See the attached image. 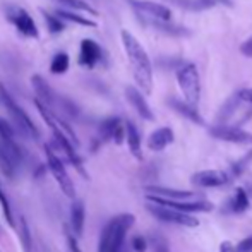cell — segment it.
Segmentation results:
<instances>
[{
    "mask_svg": "<svg viewBox=\"0 0 252 252\" xmlns=\"http://www.w3.org/2000/svg\"><path fill=\"white\" fill-rule=\"evenodd\" d=\"M120 38H122L124 50H126L127 60H129L134 81L141 88V91L150 94L153 91V63L150 57L143 48V45L137 41V38L127 30H122Z\"/></svg>",
    "mask_w": 252,
    "mask_h": 252,
    "instance_id": "6da1fadb",
    "label": "cell"
},
{
    "mask_svg": "<svg viewBox=\"0 0 252 252\" xmlns=\"http://www.w3.org/2000/svg\"><path fill=\"white\" fill-rule=\"evenodd\" d=\"M136 218L130 213H124L115 218H112L101 230L98 252H122L124 240L129 232V228L134 225Z\"/></svg>",
    "mask_w": 252,
    "mask_h": 252,
    "instance_id": "7a4b0ae2",
    "label": "cell"
},
{
    "mask_svg": "<svg viewBox=\"0 0 252 252\" xmlns=\"http://www.w3.org/2000/svg\"><path fill=\"white\" fill-rule=\"evenodd\" d=\"M177 83L184 94V100L189 105L197 106L201 100V76L197 65L192 62H187L184 65H180L175 72Z\"/></svg>",
    "mask_w": 252,
    "mask_h": 252,
    "instance_id": "3957f363",
    "label": "cell"
},
{
    "mask_svg": "<svg viewBox=\"0 0 252 252\" xmlns=\"http://www.w3.org/2000/svg\"><path fill=\"white\" fill-rule=\"evenodd\" d=\"M0 101H2L3 106H5L7 113H9L10 119H12L14 126H16L24 136L31 137V139H38V137H40V132H38L34 122L30 119V115H28L16 101H14V98L7 93V90L2 86V84H0Z\"/></svg>",
    "mask_w": 252,
    "mask_h": 252,
    "instance_id": "277c9868",
    "label": "cell"
},
{
    "mask_svg": "<svg viewBox=\"0 0 252 252\" xmlns=\"http://www.w3.org/2000/svg\"><path fill=\"white\" fill-rule=\"evenodd\" d=\"M146 209L155 216V218L161 220V221H166V223H177V225H182V226H197L199 225V220H197L196 216H192V213L180 211V209L170 208V206L159 204V202L150 201L146 204Z\"/></svg>",
    "mask_w": 252,
    "mask_h": 252,
    "instance_id": "5b68a950",
    "label": "cell"
},
{
    "mask_svg": "<svg viewBox=\"0 0 252 252\" xmlns=\"http://www.w3.org/2000/svg\"><path fill=\"white\" fill-rule=\"evenodd\" d=\"M45 155H47V165L48 170L53 177H55L57 184H59L60 190L65 194L70 199H76V189H74V184L70 180L69 173L65 172V166H63L62 159L55 155V151L52 150V144H45Z\"/></svg>",
    "mask_w": 252,
    "mask_h": 252,
    "instance_id": "8992f818",
    "label": "cell"
},
{
    "mask_svg": "<svg viewBox=\"0 0 252 252\" xmlns=\"http://www.w3.org/2000/svg\"><path fill=\"white\" fill-rule=\"evenodd\" d=\"M5 17L10 21V23L16 26V30L19 31L21 34L28 38H38L40 33H38V28L34 24L33 17L30 16V12L17 5H5Z\"/></svg>",
    "mask_w": 252,
    "mask_h": 252,
    "instance_id": "52a82bcc",
    "label": "cell"
},
{
    "mask_svg": "<svg viewBox=\"0 0 252 252\" xmlns=\"http://www.w3.org/2000/svg\"><path fill=\"white\" fill-rule=\"evenodd\" d=\"M209 134L216 139L226 141V143L235 144H252V134L240 127L226 126V124H218V126L209 127Z\"/></svg>",
    "mask_w": 252,
    "mask_h": 252,
    "instance_id": "ba28073f",
    "label": "cell"
},
{
    "mask_svg": "<svg viewBox=\"0 0 252 252\" xmlns=\"http://www.w3.org/2000/svg\"><path fill=\"white\" fill-rule=\"evenodd\" d=\"M132 7L148 19L170 21V17H172V10L168 7L163 3L153 2V0H132Z\"/></svg>",
    "mask_w": 252,
    "mask_h": 252,
    "instance_id": "9c48e42d",
    "label": "cell"
},
{
    "mask_svg": "<svg viewBox=\"0 0 252 252\" xmlns=\"http://www.w3.org/2000/svg\"><path fill=\"white\" fill-rule=\"evenodd\" d=\"M98 136H100L101 141L113 139L117 144H120L126 139V124H122V120L119 117H108V119L101 122Z\"/></svg>",
    "mask_w": 252,
    "mask_h": 252,
    "instance_id": "30bf717a",
    "label": "cell"
},
{
    "mask_svg": "<svg viewBox=\"0 0 252 252\" xmlns=\"http://www.w3.org/2000/svg\"><path fill=\"white\" fill-rule=\"evenodd\" d=\"M190 182L199 187H221L230 182V175L220 170H204V172L194 173L190 177Z\"/></svg>",
    "mask_w": 252,
    "mask_h": 252,
    "instance_id": "8fae6325",
    "label": "cell"
},
{
    "mask_svg": "<svg viewBox=\"0 0 252 252\" xmlns=\"http://www.w3.org/2000/svg\"><path fill=\"white\" fill-rule=\"evenodd\" d=\"M126 98H127V101L130 103V106L137 112V115H139L141 119L150 120V122L151 120H155V113H153L151 106L148 105L144 94L141 93L136 86H127L126 88Z\"/></svg>",
    "mask_w": 252,
    "mask_h": 252,
    "instance_id": "7c38bea8",
    "label": "cell"
},
{
    "mask_svg": "<svg viewBox=\"0 0 252 252\" xmlns=\"http://www.w3.org/2000/svg\"><path fill=\"white\" fill-rule=\"evenodd\" d=\"M103 59L101 47L94 40H83L79 47V63L88 69H93L98 62Z\"/></svg>",
    "mask_w": 252,
    "mask_h": 252,
    "instance_id": "4fadbf2b",
    "label": "cell"
},
{
    "mask_svg": "<svg viewBox=\"0 0 252 252\" xmlns=\"http://www.w3.org/2000/svg\"><path fill=\"white\" fill-rule=\"evenodd\" d=\"M21 158H23V155L10 150V148L0 139V170H2L9 179L16 177V170H17V165H19Z\"/></svg>",
    "mask_w": 252,
    "mask_h": 252,
    "instance_id": "5bb4252c",
    "label": "cell"
},
{
    "mask_svg": "<svg viewBox=\"0 0 252 252\" xmlns=\"http://www.w3.org/2000/svg\"><path fill=\"white\" fill-rule=\"evenodd\" d=\"M146 194L159 196V197H165V199H172V201L201 199V196H197L196 192H190V190H175V189H166V187H158V186L146 187Z\"/></svg>",
    "mask_w": 252,
    "mask_h": 252,
    "instance_id": "9a60e30c",
    "label": "cell"
},
{
    "mask_svg": "<svg viewBox=\"0 0 252 252\" xmlns=\"http://www.w3.org/2000/svg\"><path fill=\"white\" fill-rule=\"evenodd\" d=\"M173 139H175V136H173V130L170 127H159L148 137V148L151 151H163L168 144L173 143Z\"/></svg>",
    "mask_w": 252,
    "mask_h": 252,
    "instance_id": "2e32d148",
    "label": "cell"
},
{
    "mask_svg": "<svg viewBox=\"0 0 252 252\" xmlns=\"http://www.w3.org/2000/svg\"><path fill=\"white\" fill-rule=\"evenodd\" d=\"M84 221H86V208L84 202L79 199H74L70 206V230L74 235L81 237L84 232Z\"/></svg>",
    "mask_w": 252,
    "mask_h": 252,
    "instance_id": "e0dca14e",
    "label": "cell"
},
{
    "mask_svg": "<svg viewBox=\"0 0 252 252\" xmlns=\"http://www.w3.org/2000/svg\"><path fill=\"white\" fill-rule=\"evenodd\" d=\"M168 105L172 106L177 113H180V115L186 117L187 120L197 124V126H204V119H202L201 113L197 112V106H192V105H189L186 100L182 101V100H177V98H170Z\"/></svg>",
    "mask_w": 252,
    "mask_h": 252,
    "instance_id": "ac0fdd59",
    "label": "cell"
},
{
    "mask_svg": "<svg viewBox=\"0 0 252 252\" xmlns=\"http://www.w3.org/2000/svg\"><path fill=\"white\" fill-rule=\"evenodd\" d=\"M31 84H33V90L36 93V100H40L48 108H52L53 103H55V94H53L52 88L48 86L47 81L41 76H33L31 77Z\"/></svg>",
    "mask_w": 252,
    "mask_h": 252,
    "instance_id": "d6986e66",
    "label": "cell"
},
{
    "mask_svg": "<svg viewBox=\"0 0 252 252\" xmlns=\"http://www.w3.org/2000/svg\"><path fill=\"white\" fill-rule=\"evenodd\" d=\"M126 139H127V144H129V150L136 156L137 159L143 158V153H141V134L137 130V127L134 126L130 120L126 122Z\"/></svg>",
    "mask_w": 252,
    "mask_h": 252,
    "instance_id": "ffe728a7",
    "label": "cell"
},
{
    "mask_svg": "<svg viewBox=\"0 0 252 252\" xmlns=\"http://www.w3.org/2000/svg\"><path fill=\"white\" fill-rule=\"evenodd\" d=\"M0 139H2L3 143L10 148V150H14L16 153H19V155H23V153H21L19 144H17V141H16V132H14L12 126H10L7 120H3L2 117H0Z\"/></svg>",
    "mask_w": 252,
    "mask_h": 252,
    "instance_id": "44dd1931",
    "label": "cell"
},
{
    "mask_svg": "<svg viewBox=\"0 0 252 252\" xmlns=\"http://www.w3.org/2000/svg\"><path fill=\"white\" fill-rule=\"evenodd\" d=\"M57 16L60 17V19L67 21V23H72V24H79V26H86V28H96V23L91 19H88V17L81 16V12H77V10H57Z\"/></svg>",
    "mask_w": 252,
    "mask_h": 252,
    "instance_id": "7402d4cb",
    "label": "cell"
},
{
    "mask_svg": "<svg viewBox=\"0 0 252 252\" xmlns=\"http://www.w3.org/2000/svg\"><path fill=\"white\" fill-rule=\"evenodd\" d=\"M240 101L242 100H240L239 93H235L233 96H230L228 100L225 101V105L220 108V113H218V117H216V119H218V124H225L226 120L233 115V112L237 110V106H239Z\"/></svg>",
    "mask_w": 252,
    "mask_h": 252,
    "instance_id": "603a6c76",
    "label": "cell"
},
{
    "mask_svg": "<svg viewBox=\"0 0 252 252\" xmlns=\"http://www.w3.org/2000/svg\"><path fill=\"white\" fill-rule=\"evenodd\" d=\"M57 3L63 5L65 9H72V10H77V12H84V14H91V16H96L98 10L94 7H91L88 2L84 0H55Z\"/></svg>",
    "mask_w": 252,
    "mask_h": 252,
    "instance_id": "cb8c5ba5",
    "label": "cell"
},
{
    "mask_svg": "<svg viewBox=\"0 0 252 252\" xmlns=\"http://www.w3.org/2000/svg\"><path fill=\"white\" fill-rule=\"evenodd\" d=\"M170 2L175 3L177 7H182V9L187 10H204L216 5L213 0H170Z\"/></svg>",
    "mask_w": 252,
    "mask_h": 252,
    "instance_id": "d4e9b609",
    "label": "cell"
},
{
    "mask_svg": "<svg viewBox=\"0 0 252 252\" xmlns=\"http://www.w3.org/2000/svg\"><path fill=\"white\" fill-rule=\"evenodd\" d=\"M69 63H70V60L67 53H57L50 63V70L53 74H63L69 70Z\"/></svg>",
    "mask_w": 252,
    "mask_h": 252,
    "instance_id": "484cf974",
    "label": "cell"
},
{
    "mask_svg": "<svg viewBox=\"0 0 252 252\" xmlns=\"http://www.w3.org/2000/svg\"><path fill=\"white\" fill-rule=\"evenodd\" d=\"M41 14H43L45 21H47V26L50 33H62V31L65 30V23H63V19H60L57 14H50V12H47V10H41Z\"/></svg>",
    "mask_w": 252,
    "mask_h": 252,
    "instance_id": "4316f807",
    "label": "cell"
},
{
    "mask_svg": "<svg viewBox=\"0 0 252 252\" xmlns=\"http://www.w3.org/2000/svg\"><path fill=\"white\" fill-rule=\"evenodd\" d=\"M249 208V197H247L246 190L244 189H237L235 196L232 199V211L233 213H244Z\"/></svg>",
    "mask_w": 252,
    "mask_h": 252,
    "instance_id": "83f0119b",
    "label": "cell"
},
{
    "mask_svg": "<svg viewBox=\"0 0 252 252\" xmlns=\"http://www.w3.org/2000/svg\"><path fill=\"white\" fill-rule=\"evenodd\" d=\"M0 206H2L5 221L9 223L10 226H14V215H12V208H10V201H9V197H7L5 190L2 189V186H0Z\"/></svg>",
    "mask_w": 252,
    "mask_h": 252,
    "instance_id": "f1b7e54d",
    "label": "cell"
},
{
    "mask_svg": "<svg viewBox=\"0 0 252 252\" xmlns=\"http://www.w3.org/2000/svg\"><path fill=\"white\" fill-rule=\"evenodd\" d=\"M252 161V151L247 153L244 158H240V159H237V163H233L232 165V168H230V175L232 177H239V175H242V172L247 168V165Z\"/></svg>",
    "mask_w": 252,
    "mask_h": 252,
    "instance_id": "f546056e",
    "label": "cell"
},
{
    "mask_svg": "<svg viewBox=\"0 0 252 252\" xmlns=\"http://www.w3.org/2000/svg\"><path fill=\"white\" fill-rule=\"evenodd\" d=\"M151 246L153 252H170V247L168 244H166V239L163 235H159V233H153L151 239L148 240Z\"/></svg>",
    "mask_w": 252,
    "mask_h": 252,
    "instance_id": "4dcf8cb0",
    "label": "cell"
},
{
    "mask_svg": "<svg viewBox=\"0 0 252 252\" xmlns=\"http://www.w3.org/2000/svg\"><path fill=\"white\" fill-rule=\"evenodd\" d=\"M21 242H23L24 252H31V232L28 228L26 220H21Z\"/></svg>",
    "mask_w": 252,
    "mask_h": 252,
    "instance_id": "1f68e13d",
    "label": "cell"
},
{
    "mask_svg": "<svg viewBox=\"0 0 252 252\" xmlns=\"http://www.w3.org/2000/svg\"><path fill=\"white\" fill-rule=\"evenodd\" d=\"M148 244H150V242H148L144 237L137 235V237H134V239H132V249L136 252H144L148 249Z\"/></svg>",
    "mask_w": 252,
    "mask_h": 252,
    "instance_id": "d6a6232c",
    "label": "cell"
},
{
    "mask_svg": "<svg viewBox=\"0 0 252 252\" xmlns=\"http://www.w3.org/2000/svg\"><path fill=\"white\" fill-rule=\"evenodd\" d=\"M65 237H67V246H69L70 252H83L79 247V242H77V239H76L77 235H72L70 232H65Z\"/></svg>",
    "mask_w": 252,
    "mask_h": 252,
    "instance_id": "836d02e7",
    "label": "cell"
},
{
    "mask_svg": "<svg viewBox=\"0 0 252 252\" xmlns=\"http://www.w3.org/2000/svg\"><path fill=\"white\" fill-rule=\"evenodd\" d=\"M235 252H252V235L244 240H240L235 247Z\"/></svg>",
    "mask_w": 252,
    "mask_h": 252,
    "instance_id": "e575fe53",
    "label": "cell"
},
{
    "mask_svg": "<svg viewBox=\"0 0 252 252\" xmlns=\"http://www.w3.org/2000/svg\"><path fill=\"white\" fill-rule=\"evenodd\" d=\"M240 53H242L244 57H247V59H252V36L247 38V40L240 45Z\"/></svg>",
    "mask_w": 252,
    "mask_h": 252,
    "instance_id": "d590c367",
    "label": "cell"
},
{
    "mask_svg": "<svg viewBox=\"0 0 252 252\" xmlns=\"http://www.w3.org/2000/svg\"><path fill=\"white\" fill-rule=\"evenodd\" d=\"M240 96V100H242L244 103H249V105H252V88H242V90L237 91Z\"/></svg>",
    "mask_w": 252,
    "mask_h": 252,
    "instance_id": "8d00e7d4",
    "label": "cell"
},
{
    "mask_svg": "<svg viewBox=\"0 0 252 252\" xmlns=\"http://www.w3.org/2000/svg\"><path fill=\"white\" fill-rule=\"evenodd\" d=\"M220 252H235V247H233L230 242H223V244H221V249H220Z\"/></svg>",
    "mask_w": 252,
    "mask_h": 252,
    "instance_id": "74e56055",
    "label": "cell"
},
{
    "mask_svg": "<svg viewBox=\"0 0 252 252\" xmlns=\"http://www.w3.org/2000/svg\"><path fill=\"white\" fill-rule=\"evenodd\" d=\"M215 3H223V5H226V7H232L233 3H232V0H213Z\"/></svg>",
    "mask_w": 252,
    "mask_h": 252,
    "instance_id": "f35d334b",
    "label": "cell"
}]
</instances>
